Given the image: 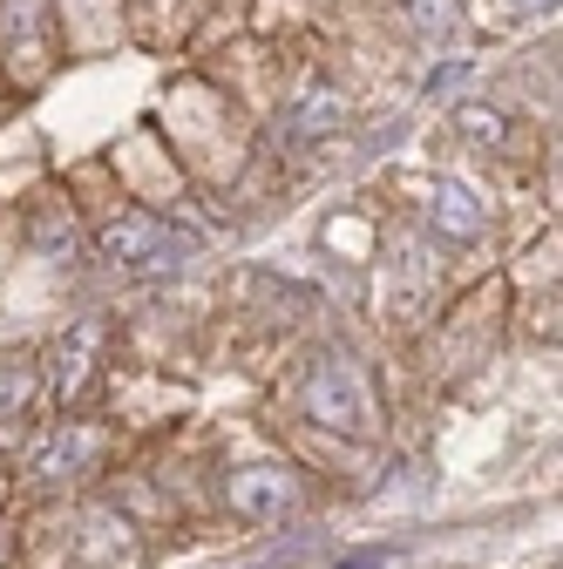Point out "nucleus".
Segmentation results:
<instances>
[{
    "label": "nucleus",
    "mask_w": 563,
    "mask_h": 569,
    "mask_svg": "<svg viewBox=\"0 0 563 569\" xmlns=\"http://www.w3.org/2000/svg\"><path fill=\"white\" fill-rule=\"evenodd\" d=\"M293 413L306 435L346 441V448H381L387 441V393L381 373L360 360L354 346H313L293 373Z\"/></svg>",
    "instance_id": "nucleus-1"
},
{
    "label": "nucleus",
    "mask_w": 563,
    "mask_h": 569,
    "mask_svg": "<svg viewBox=\"0 0 563 569\" xmlns=\"http://www.w3.org/2000/svg\"><path fill=\"white\" fill-rule=\"evenodd\" d=\"M116 468V427L96 413H55L48 427H28L14 448V488L28 502H76V495L102 488Z\"/></svg>",
    "instance_id": "nucleus-2"
},
{
    "label": "nucleus",
    "mask_w": 563,
    "mask_h": 569,
    "mask_svg": "<svg viewBox=\"0 0 563 569\" xmlns=\"http://www.w3.org/2000/svg\"><path fill=\"white\" fill-rule=\"evenodd\" d=\"M210 495H218V509L238 529H278L313 509V475L286 455H251V461H231L210 475Z\"/></svg>",
    "instance_id": "nucleus-3"
},
{
    "label": "nucleus",
    "mask_w": 563,
    "mask_h": 569,
    "mask_svg": "<svg viewBox=\"0 0 563 569\" xmlns=\"http://www.w3.org/2000/svg\"><path fill=\"white\" fill-rule=\"evenodd\" d=\"M109 360H116V332L109 319H76L41 360V407L55 413H82L96 400V387L109 380Z\"/></svg>",
    "instance_id": "nucleus-4"
},
{
    "label": "nucleus",
    "mask_w": 563,
    "mask_h": 569,
    "mask_svg": "<svg viewBox=\"0 0 563 569\" xmlns=\"http://www.w3.org/2000/svg\"><path fill=\"white\" fill-rule=\"evenodd\" d=\"M89 251H96L102 264H116V271H177V264L197 251V238L177 231L164 210L122 203V210H109V218L89 231Z\"/></svg>",
    "instance_id": "nucleus-5"
},
{
    "label": "nucleus",
    "mask_w": 563,
    "mask_h": 569,
    "mask_svg": "<svg viewBox=\"0 0 563 569\" xmlns=\"http://www.w3.org/2000/svg\"><path fill=\"white\" fill-rule=\"evenodd\" d=\"M61 549L82 569H136L150 542L129 529V516H116V502L102 488H89L76 502H61Z\"/></svg>",
    "instance_id": "nucleus-6"
},
{
    "label": "nucleus",
    "mask_w": 563,
    "mask_h": 569,
    "mask_svg": "<svg viewBox=\"0 0 563 569\" xmlns=\"http://www.w3.org/2000/svg\"><path fill=\"white\" fill-rule=\"evenodd\" d=\"M387 278H394V319L401 326H421L435 306H442V244L421 238V231H394V251H387Z\"/></svg>",
    "instance_id": "nucleus-7"
},
{
    "label": "nucleus",
    "mask_w": 563,
    "mask_h": 569,
    "mask_svg": "<svg viewBox=\"0 0 563 569\" xmlns=\"http://www.w3.org/2000/svg\"><path fill=\"white\" fill-rule=\"evenodd\" d=\"M421 238H435V244H482L488 238V210H482V197L468 190V183H455V177H435L428 183V210H421Z\"/></svg>",
    "instance_id": "nucleus-8"
},
{
    "label": "nucleus",
    "mask_w": 563,
    "mask_h": 569,
    "mask_svg": "<svg viewBox=\"0 0 563 569\" xmlns=\"http://www.w3.org/2000/svg\"><path fill=\"white\" fill-rule=\"evenodd\" d=\"M34 413H41V360L34 352H0V448H21Z\"/></svg>",
    "instance_id": "nucleus-9"
},
{
    "label": "nucleus",
    "mask_w": 563,
    "mask_h": 569,
    "mask_svg": "<svg viewBox=\"0 0 563 569\" xmlns=\"http://www.w3.org/2000/svg\"><path fill=\"white\" fill-rule=\"evenodd\" d=\"M346 122V89L333 82V76H306L299 89H293V102H286V136L293 142H319V136H333Z\"/></svg>",
    "instance_id": "nucleus-10"
},
{
    "label": "nucleus",
    "mask_w": 563,
    "mask_h": 569,
    "mask_svg": "<svg viewBox=\"0 0 563 569\" xmlns=\"http://www.w3.org/2000/svg\"><path fill=\"white\" fill-rule=\"evenodd\" d=\"M28 244L41 258H82L89 251V224L76 218V203H68V197H41L28 210Z\"/></svg>",
    "instance_id": "nucleus-11"
},
{
    "label": "nucleus",
    "mask_w": 563,
    "mask_h": 569,
    "mask_svg": "<svg viewBox=\"0 0 563 569\" xmlns=\"http://www.w3.org/2000/svg\"><path fill=\"white\" fill-rule=\"evenodd\" d=\"M401 21H407V34L421 48H448L462 34V0H407Z\"/></svg>",
    "instance_id": "nucleus-12"
},
{
    "label": "nucleus",
    "mask_w": 563,
    "mask_h": 569,
    "mask_svg": "<svg viewBox=\"0 0 563 569\" xmlns=\"http://www.w3.org/2000/svg\"><path fill=\"white\" fill-rule=\"evenodd\" d=\"M455 129H462V136H482V142H503V136H510V116H488V109L462 102V109H455Z\"/></svg>",
    "instance_id": "nucleus-13"
},
{
    "label": "nucleus",
    "mask_w": 563,
    "mask_h": 569,
    "mask_svg": "<svg viewBox=\"0 0 563 569\" xmlns=\"http://www.w3.org/2000/svg\"><path fill=\"white\" fill-rule=\"evenodd\" d=\"M14 562H21V522L0 516V569H14Z\"/></svg>",
    "instance_id": "nucleus-14"
},
{
    "label": "nucleus",
    "mask_w": 563,
    "mask_h": 569,
    "mask_svg": "<svg viewBox=\"0 0 563 569\" xmlns=\"http://www.w3.org/2000/svg\"><path fill=\"white\" fill-rule=\"evenodd\" d=\"M14 495H21V488H14V475H8V468H0V516H8V509H14Z\"/></svg>",
    "instance_id": "nucleus-15"
},
{
    "label": "nucleus",
    "mask_w": 563,
    "mask_h": 569,
    "mask_svg": "<svg viewBox=\"0 0 563 569\" xmlns=\"http://www.w3.org/2000/svg\"><path fill=\"white\" fill-rule=\"evenodd\" d=\"M523 8H550V0H523Z\"/></svg>",
    "instance_id": "nucleus-16"
}]
</instances>
